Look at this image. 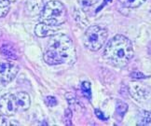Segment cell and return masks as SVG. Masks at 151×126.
I'll return each instance as SVG.
<instances>
[{
    "instance_id": "cell-1",
    "label": "cell",
    "mask_w": 151,
    "mask_h": 126,
    "mask_svg": "<svg viewBox=\"0 0 151 126\" xmlns=\"http://www.w3.org/2000/svg\"><path fill=\"white\" fill-rule=\"evenodd\" d=\"M77 60L76 48L73 41L65 35L52 36L46 47L44 61L48 65L73 64Z\"/></svg>"
},
{
    "instance_id": "cell-19",
    "label": "cell",
    "mask_w": 151,
    "mask_h": 126,
    "mask_svg": "<svg viewBox=\"0 0 151 126\" xmlns=\"http://www.w3.org/2000/svg\"><path fill=\"white\" fill-rule=\"evenodd\" d=\"M132 77L134 78H146L147 77L144 75V74L140 73V72H133L132 74Z\"/></svg>"
},
{
    "instance_id": "cell-21",
    "label": "cell",
    "mask_w": 151,
    "mask_h": 126,
    "mask_svg": "<svg viewBox=\"0 0 151 126\" xmlns=\"http://www.w3.org/2000/svg\"><path fill=\"white\" fill-rule=\"evenodd\" d=\"M9 124L8 122V120L4 117H0V125H8Z\"/></svg>"
},
{
    "instance_id": "cell-5",
    "label": "cell",
    "mask_w": 151,
    "mask_h": 126,
    "mask_svg": "<svg viewBox=\"0 0 151 126\" xmlns=\"http://www.w3.org/2000/svg\"><path fill=\"white\" fill-rule=\"evenodd\" d=\"M19 72V66L13 62L0 60V83L8 84L12 81Z\"/></svg>"
},
{
    "instance_id": "cell-18",
    "label": "cell",
    "mask_w": 151,
    "mask_h": 126,
    "mask_svg": "<svg viewBox=\"0 0 151 126\" xmlns=\"http://www.w3.org/2000/svg\"><path fill=\"white\" fill-rule=\"evenodd\" d=\"M71 118H72V113L70 109L65 110V122L67 125H71Z\"/></svg>"
},
{
    "instance_id": "cell-8",
    "label": "cell",
    "mask_w": 151,
    "mask_h": 126,
    "mask_svg": "<svg viewBox=\"0 0 151 126\" xmlns=\"http://www.w3.org/2000/svg\"><path fill=\"white\" fill-rule=\"evenodd\" d=\"M59 32V28L57 26L49 25L44 22H40L35 27V33L39 37H46L50 36H54Z\"/></svg>"
},
{
    "instance_id": "cell-17",
    "label": "cell",
    "mask_w": 151,
    "mask_h": 126,
    "mask_svg": "<svg viewBox=\"0 0 151 126\" xmlns=\"http://www.w3.org/2000/svg\"><path fill=\"white\" fill-rule=\"evenodd\" d=\"M45 103L49 107H54V106L57 105V100L53 96H47V97H46V99H45Z\"/></svg>"
},
{
    "instance_id": "cell-15",
    "label": "cell",
    "mask_w": 151,
    "mask_h": 126,
    "mask_svg": "<svg viewBox=\"0 0 151 126\" xmlns=\"http://www.w3.org/2000/svg\"><path fill=\"white\" fill-rule=\"evenodd\" d=\"M81 91L84 96H86L88 99H91V83L88 81H84L81 84Z\"/></svg>"
},
{
    "instance_id": "cell-22",
    "label": "cell",
    "mask_w": 151,
    "mask_h": 126,
    "mask_svg": "<svg viewBox=\"0 0 151 126\" xmlns=\"http://www.w3.org/2000/svg\"><path fill=\"white\" fill-rule=\"evenodd\" d=\"M9 2L11 3V2H16V1H17V0H9Z\"/></svg>"
},
{
    "instance_id": "cell-20",
    "label": "cell",
    "mask_w": 151,
    "mask_h": 126,
    "mask_svg": "<svg viewBox=\"0 0 151 126\" xmlns=\"http://www.w3.org/2000/svg\"><path fill=\"white\" fill-rule=\"evenodd\" d=\"M95 115H96L98 118H99L100 120H103V121H106V120H107V118L104 115V113H102L100 110H98V109L95 110Z\"/></svg>"
},
{
    "instance_id": "cell-12",
    "label": "cell",
    "mask_w": 151,
    "mask_h": 126,
    "mask_svg": "<svg viewBox=\"0 0 151 126\" xmlns=\"http://www.w3.org/2000/svg\"><path fill=\"white\" fill-rule=\"evenodd\" d=\"M137 124L142 126H151V112L147 110L139 111L137 115Z\"/></svg>"
},
{
    "instance_id": "cell-10",
    "label": "cell",
    "mask_w": 151,
    "mask_h": 126,
    "mask_svg": "<svg viewBox=\"0 0 151 126\" xmlns=\"http://www.w3.org/2000/svg\"><path fill=\"white\" fill-rule=\"evenodd\" d=\"M16 96V102H17V106H18V110L19 111H24L27 110L31 105V99L29 94L26 93H18L15 94Z\"/></svg>"
},
{
    "instance_id": "cell-14",
    "label": "cell",
    "mask_w": 151,
    "mask_h": 126,
    "mask_svg": "<svg viewBox=\"0 0 151 126\" xmlns=\"http://www.w3.org/2000/svg\"><path fill=\"white\" fill-rule=\"evenodd\" d=\"M10 2L9 0H0V18L5 17L9 11Z\"/></svg>"
},
{
    "instance_id": "cell-13",
    "label": "cell",
    "mask_w": 151,
    "mask_h": 126,
    "mask_svg": "<svg viewBox=\"0 0 151 126\" xmlns=\"http://www.w3.org/2000/svg\"><path fill=\"white\" fill-rule=\"evenodd\" d=\"M146 0H119V3L125 8L129 9H134L138 8L143 3H145Z\"/></svg>"
},
{
    "instance_id": "cell-9",
    "label": "cell",
    "mask_w": 151,
    "mask_h": 126,
    "mask_svg": "<svg viewBox=\"0 0 151 126\" xmlns=\"http://www.w3.org/2000/svg\"><path fill=\"white\" fill-rule=\"evenodd\" d=\"M43 7V0H26L25 12L29 16H37L41 13Z\"/></svg>"
},
{
    "instance_id": "cell-6",
    "label": "cell",
    "mask_w": 151,
    "mask_h": 126,
    "mask_svg": "<svg viewBox=\"0 0 151 126\" xmlns=\"http://www.w3.org/2000/svg\"><path fill=\"white\" fill-rule=\"evenodd\" d=\"M129 91L133 98L139 102L147 101L151 95V88L149 86L137 81L130 83Z\"/></svg>"
},
{
    "instance_id": "cell-24",
    "label": "cell",
    "mask_w": 151,
    "mask_h": 126,
    "mask_svg": "<svg viewBox=\"0 0 151 126\" xmlns=\"http://www.w3.org/2000/svg\"><path fill=\"white\" fill-rule=\"evenodd\" d=\"M0 35H1V32H0Z\"/></svg>"
},
{
    "instance_id": "cell-23",
    "label": "cell",
    "mask_w": 151,
    "mask_h": 126,
    "mask_svg": "<svg viewBox=\"0 0 151 126\" xmlns=\"http://www.w3.org/2000/svg\"><path fill=\"white\" fill-rule=\"evenodd\" d=\"M150 15H151V9H150Z\"/></svg>"
},
{
    "instance_id": "cell-2",
    "label": "cell",
    "mask_w": 151,
    "mask_h": 126,
    "mask_svg": "<svg viewBox=\"0 0 151 126\" xmlns=\"http://www.w3.org/2000/svg\"><path fill=\"white\" fill-rule=\"evenodd\" d=\"M133 54L134 50L130 39L122 35H117L106 44L103 58L113 66L123 67L129 64Z\"/></svg>"
},
{
    "instance_id": "cell-7",
    "label": "cell",
    "mask_w": 151,
    "mask_h": 126,
    "mask_svg": "<svg viewBox=\"0 0 151 126\" xmlns=\"http://www.w3.org/2000/svg\"><path fill=\"white\" fill-rule=\"evenodd\" d=\"M19 111L15 94H5L0 98V112L5 116H13Z\"/></svg>"
},
{
    "instance_id": "cell-11",
    "label": "cell",
    "mask_w": 151,
    "mask_h": 126,
    "mask_svg": "<svg viewBox=\"0 0 151 126\" xmlns=\"http://www.w3.org/2000/svg\"><path fill=\"white\" fill-rule=\"evenodd\" d=\"M0 51L1 53L8 57L9 59H17L19 57V51L17 50V49L14 47L13 45L11 44H3L1 47H0Z\"/></svg>"
},
{
    "instance_id": "cell-4",
    "label": "cell",
    "mask_w": 151,
    "mask_h": 126,
    "mask_svg": "<svg viewBox=\"0 0 151 126\" xmlns=\"http://www.w3.org/2000/svg\"><path fill=\"white\" fill-rule=\"evenodd\" d=\"M108 36L107 30L98 25L90 26L84 34L83 42L87 49L91 50H99L106 41Z\"/></svg>"
},
{
    "instance_id": "cell-3",
    "label": "cell",
    "mask_w": 151,
    "mask_h": 126,
    "mask_svg": "<svg viewBox=\"0 0 151 126\" xmlns=\"http://www.w3.org/2000/svg\"><path fill=\"white\" fill-rule=\"evenodd\" d=\"M67 11L62 2L52 0L46 4L40 13V20L44 24L52 26H59L66 21Z\"/></svg>"
},
{
    "instance_id": "cell-16",
    "label": "cell",
    "mask_w": 151,
    "mask_h": 126,
    "mask_svg": "<svg viewBox=\"0 0 151 126\" xmlns=\"http://www.w3.org/2000/svg\"><path fill=\"white\" fill-rule=\"evenodd\" d=\"M127 109H128V106H127V104H125V103H123V102H120V101L118 102L117 110L119 111V113L121 115V117H123V115L126 113Z\"/></svg>"
}]
</instances>
